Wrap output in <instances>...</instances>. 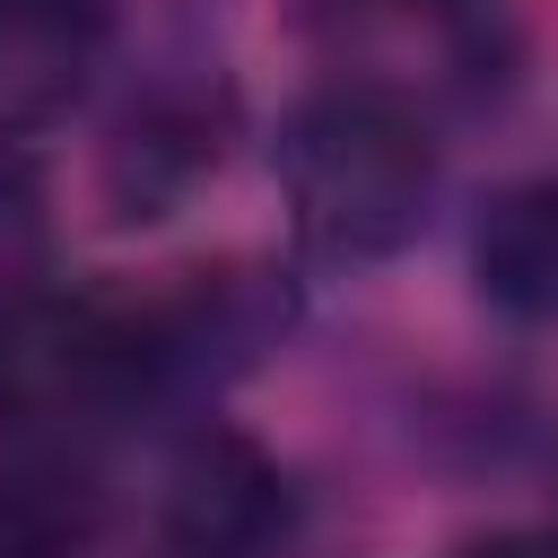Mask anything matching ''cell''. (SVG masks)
<instances>
[{
  "mask_svg": "<svg viewBox=\"0 0 558 558\" xmlns=\"http://www.w3.org/2000/svg\"><path fill=\"white\" fill-rule=\"evenodd\" d=\"M279 192L323 262H384L436 201V140L392 87H323L279 131Z\"/></svg>",
  "mask_w": 558,
  "mask_h": 558,
  "instance_id": "1",
  "label": "cell"
},
{
  "mask_svg": "<svg viewBox=\"0 0 558 558\" xmlns=\"http://www.w3.org/2000/svg\"><path fill=\"white\" fill-rule=\"evenodd\" d=\"M166 532L183 558H270L288 532V480L262 445L201 427L166 471Z\"/></svg>",
  "mask_w": 558,
  "mask_h": 558,
  "instance_id": "2",
  "label": "cell"
},
{
  "mask_svg": "<svg viewBox=\"0 0 558 558\" xmlns=\"http://www.w3.org/2000/svg\"><path fill=\"white\" fill-rule=\"evenodd\" d=\"M113 52V0H0V131L61 122Z\"/></svg>",
  "mask_w": 558,
  "mask_h": 558,
  "instance_id": "3",
  "label": "cell"
},
{
  "mask_svg": "<svg viewBox=\"0 0 558 558\" xmlns=\"http://www.w3.org/2000/svg\"><path fill=\"white\" fill-rule=\"evenodd\" d=\"M471 279L497 314L514 323H558V174L506 183L480 209L471 235Z\"/></svg>",
  "mask_w": 558,
  "mask_h": 558,
  "instance_id": "4",
  "label": "cell"
},
{
  "mask_svg": "<svg viewBox=\"0 0 558 558\" xmlns=\"http://www.w3.org/2000/svg\"><path fill=\"white\" fill-rule=\"evenodd\" d=\"M105 523V488L78 453H35L0 480V558H78Z\"/></svg>",
  "mask_w": 558,
  "mask_h": 558,
  "instance_id": "5",
  "label": "cell"
},
{
  "mask_svg": "<svg viewBox=\"0 0 558 558\" xmlns=\"http://www.w3.org/2000/svg\"><path fill=\"white\" fill-rule=\"evenodd\" d=\"M471 558H523V549H506V541H497V549H471Z\"/></svg>",
  "mask_w": 558,
  "mask_h": 558,
  "instance_id": "6",
  "label": "cell"
}]
</instances>
